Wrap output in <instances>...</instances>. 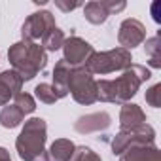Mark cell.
<instances>
[{"mask_svg":"<svg viewBox=\"0 0 161 161\" xmlns=\"http://www.w3.org/2000/svg\"><path fill=\"white\" fill-rule=\"evenodd\" d=\"M8 59L23 82H29L34 76H38L47 64V53L44 51V47L36 42H27V40L10 46Z\"/></svg>","mask_w":161,"mask_h":161,"instance_id":"2","label":"cell"},{"mask_svg":"<svg viewBox=\"0 0 161 161\" xmlns=\"http://www.w3.org/2000/svg\"><path fill=\"white\" fill-rule=\"evenodd\" d=\"M119 161H161V152L155 144L133 146L119 155Z\"/></svg>","mask_w":161,"mask_h":161,"instance_id":"13","label":"cell"},{"mask_svg":"<svg viewBox=\"0 0 161 161\" xmlns=\"http://www.w3.org/2000/svg\"><path fill=\"white\" fill-rule=\"evenodd\" d=\"M150 144H155V131L152 125L144 123L135 129L119 131L112 140V153L121 155L125 150H129L133 146H150Z\"/></svg>","mask_w":161,"mask_h":161,"instance_id":"6","label":"cell"},{"mask_svg":"<svg viewBox=\"0 0 161 161\" xmlns=\"http://www.w3.org/2000/svg\"><path fill=\"white\" fill-rule=\"evenodd\" d=\"M70 72H72V66L66 63V61H59L53 68V84L51 87L55 89V95L57 99H64L68 95V80H70Z\"/></svg>","mask_w":161,"mask_h":161,"instance_id":"12","label":"cell"},{"mask_svg":"<svg viewBox=\"0 0 161 161\" xmlns=\"http://www.w3.org/2000/svg\"><path fill=\"white\" fill-rule=\"evenodd\" d=\"M146 40V27L138 21V19H125L119 25V32H118V42L123 49H133L136 46H140Z\"/></svg>","mask_w":161,"mask_h":161,"instance_id":"9","label":"cell"},{"mask_svg":"<svg viewBox=\"0 0 161 161\" xmlns=\"http://www.w3.org/2000/svg\"><path fill=\"white\" fill-rule=\"evenodd\" d=\"M63 44H64V32H63L59 27L51 29V31L42 38V47H44L46 53H47V51H57V49H61Z\"/></svg>","mask_w":161,"mask_h":161,"instance_id":"18","label":"cell"},{"mask_svg":"<svg viewBox=\"0 0 161 161\" xmlns=\"http://www.w3.org/2000/svg\"><path fill=\"white\" fill-rule=\"evenodd\" d=\"M108 10L104 8L103 0H93V2H87L84 6V17L91 23V25H103L108 19Z\"/></svg>","mask_w":161,"mask_h":161,"instance_id":"15","label":"cell"},{"mask_svg":"<svg viewBox=\"0 0 161 161\" xmlns=\"http://www.w3.org/2000/svg\"><path fill=\"white\" fill-rule=\"evenodd\" d=\"M63 53H64L63 61H66L72 68H80V66H86V63L91 59V55L95 53V49L84 38L70 36V38H64Z\"/></svg>","mask_w":161,"mask_h":161,"instance_id":"8","label":"cell"},{"mask_svg":"<svg viewBox=\"0 0 161 161\" xmlns=\"http://www.w3.org/2000/svg\"><path fill=\"white\" fill-rule=\"evenodd\" d=\"M25 116L27 114H32L34 110H36V103H34V99H32V95H29V93H19L17 97H15V103H14Z\"/></svg>","mask_w":161,"mask_h":161,"instance_id":"22","label":"cell"},{"mask_svg":"<svg viewBox=\"0 0 161 161\" xmlns=\"http://www.w3.org/2000/svg\"><path fill=\"white\" fill-rule=\"evenodd\" d=\"M133 64V57L131 51L123 49V47H116L110 51H95L91 55V59L86 63V70L89 74H110L116 70H125Z\"/></svg>","mask_w":161,"mask_h":161,"instance_id":"4","label":"cell"},{"mask_svg":"<svg viewBox=\"0 0 161 161\" xmlns=\"http://www.w3.org/2000/svg\"><path fill=\"white\" fill-rule=\"evenodd\" d=\"M0 80L10 87V91L14 93V97H17L21 93V87H23V80L21 76L12 68V70H4V72H0Z\"/></svg>","mask_w":161,"mask_h":161,"instance_id":"19","label":"cell"},{"mask_svg":"<svg viewBox=\"0 0 161 161\" xmlns=\"http://www.w3.org/2000/svg\"><path fill=\"white\" fill-rule=\"evenodd\" d=\"M70 161H103V159H101V155L97 152H93L87 146H76Z\"/></svg>","mask_w":161,"mask_h":161,"instance_id":"21","label":"cell"},{"mask_svg":"<svg viewBox=\"0 0 161 161\" xmlns=\"http://www.w3.org/2000/svg\"><path fill=\"white\" fill-rule=\"evenodd\" d=\"M46 140H47V125L42 118H31L25 121L17 140L15 148L23 161H47L46 152Z\"/></svg>","mask_w":161,"mask_h":161,"instance_id":"3","label":"cell"},{"mask_svg":"<svg viewBox=\"0 0 161 161\" xmlns=\"http://www.w3.org/2000/svg\"><path fill=\"white\" fill-rule=\"evenodd\" d=\"M34 95H36V99L40 101V103H44V104H55L59 99H57V95H55V89L51 87V84H38L36 87H34Z\"/></svg>","mask_w":161,"mask_h":161,"instance_id":"20","label":"cell"},{"mask_svg":"<svg viewBox=\"0 0 161 161\" xmlns=\"http://www.w3.org/2000/svg\"><path fill=\"white\" fill-rule=\"evenodd\" d=\"M55 6H57L59 10H63L64 14H68V12L76 10V8H80L82 4H80V2H66V0H55Z\"/></svg>","mask_w":161,"mask_h":161,"instance_id":"26","label":"cell"},{"mask_svg":"<svg viewBox=\"0 0 161 161\" xmlns=\"http://www.w3.org/2000/svg\"><path fill=\"white\" fill-rule=\"evenodd\" d=\"M68 93L72 95V99L78 104H84V106H89L99 101L97 82H95L93 74L86 70V66L72 68L70 80H68Z\"/></svg>","mask_w":161,"mask_h":161,"instance_id":"5","label":"cell"},{"mask_svg":"<svg viewBox=\"0 0 161 161\" xmlns=\"http://www.w3.org/2000/svg\"><path fill=\"white\" fill-rule=\"evenodd\" d=\"M144 123H146V114L138 104L125 103L121 106V112H119V127H121V131L135 129V127H140Z\"/></svg>","mask_w":161,"mask_h":161,"instance_id":"11","label":"cell"},{"mask_svg":"<svg viewBox=\"0 0 161 161\" xmlns=\"http://www.w3.org/2000/svg\"><path fill=\"white\" fill-rule=\"evenodd\" d=\"M157 8H159V2H155V4L152 6V10H153V19H155V23H159V21H161V19L157 17Z\"/></svg>","mask_w":161,"mask_h":161,"instance_id":"28","label":"cell"},{"mask_svg":"<svg viewBox=\"0 0 161 161\" xmlns=\"http://www.w3.org/2000/svg\"><path fill=\"white\" fill-rule=\"evenodd\" d=\"M12 97H14V93L10 91V87L2 82V80H0V106H6Z\"/></svg>","mask_w":161,"mask_h":161,"instance_id":"24","label":"cell"},{"mask_svg":"<svg viewBox=\"0 0 161 161\" xmlns=\"http://www.w3.org/2000/svg\"><path fill=\"white\" fill-rule=\"evenodd\" d=\"M0 161H12L10 152H8L6 148H2V146H0Z\"/></svg>","mask_w":161,"mask_h":161,"instance_id":"27","label":"cell"},{"mask_svg":"<svg viewBox=\"0 0 161 161\" xmlns=\"http://www.w3.org/2000/svg\"><path fill=\"white\" fill-rule=\"evenodd\" d=\"M76 146L68 138H57L47 152V161H70Z\"/></svg>","mask_w":161,"mask_h":161,"instance_id":"14","label":"cell"},{"mask_svg":"<svg viewBox=\"0 0 161 161\" xmlns=\"http://www.w3.org/2000/svg\"><path fill=\"white\" fill-rule=\"evenodd\" d=\"M104 2V8L108 10V14H118L121 10H125V2H116V0H103Z\"/></svg>","mask_w":161,"mask_h":161,"instance_id":"25","label":"cell"},{"mask_svg":"<svg viewBox=\"0 0 161 161\" xmlns=\"http://www.w3.org/2000/svg\"><path fill=\"white\" fill-rule=\"evenodd\" d=\"M57 25H55V17H53V14H49V12H46V10H42V12H34V14H31L27 19H25V23H23V27H21V36H23V40H27V42H36V40H42L51 29H55Z\"/></svg>","mask_w":161,"mask_h":161,"instance_id":"7","label":"cell"},{"mask_svg":"<svg viewBox=\"0 0 161 161\" xmlns=\"http://www.w3.org/2000/svg\"><path fill=\"white\" fill-rule=\"evenodd\" d=\"M144 99H146V103H148L152 108H159V106H161V84L152 86V87L146 91Z\"/></svg>","mask_w":161,"mask_h":161,"instance_id":"23","label":"cell"},{"mask_svg":"<svg viewBox=\"0 0 161 161\" xmlns=\"http://www.w3.org/2000/svg\"><path fill=\"white\" fill-rule=\"evenodd\" d=\"M152 78L150 70L142 64H131L129 68L123 70V74L116 80H101L97 82V93H99V101L103 103H114V104H125L129 103L138 87L148 82Z\"/></svg>","mask_w":161,"mask_h":161,"instance_id":"1","label":"cell"},{"mask_svg":"<svg viewBox=\"0 0 161 161\" xmlns=\"http://www.w3.org/2000/svg\"><path fill=\"white\" fill-rule=\"evenodd\" d=\"M146 55L150 57V66L152 68H161V36L155 34L146 40Z\"/></svg>","mask_w":161,"mask_h":161,"instance_id":"17","label":"cell"},{"mask_svg":"<svg viewBox=\"0 0 161 161\" xmlns=\"http://www.w3.org/2000/svg\"><path fill=\"white\" fill-rule=\"evenodd\" d=\"M25 114L15 106V104H6L0 112V125L6 127V129H15L23 123Z\"/></svg>","mask_w":161,"mask_h":161,"instance_id":"16","label":"cell"},{"mask_svg":"<svg viewBox=\"0 0 161 161\" xmlns=\"http://www.w3.org/2000/svg\"><path fill=\"white\" fill-rule=\"evenodd\" d=\"M112 123V118L108 112H95V114H87V116H82L78 118V121L74 123V129L82 135H87V133H101V131H106Z\"/></svg>","mask_w":161,"mask_h":161,"instance_id":"10","label":"cell"}]
</instances>
